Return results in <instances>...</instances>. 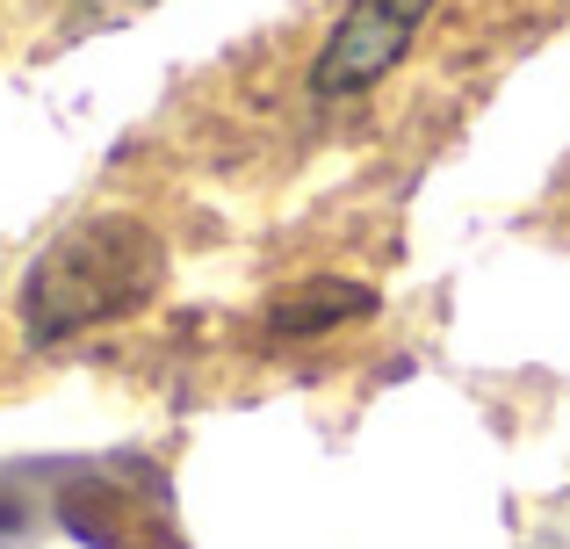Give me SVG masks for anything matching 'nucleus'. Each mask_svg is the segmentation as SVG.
<instances>
[{
	"mask_svg": "<svg viewBox=\"0 0 570 549\" xmlns=\"http://www.w3.org/2000/svg\"><path fill=\"white\" fill-rule=\"evenodd\" d=\"M433 8H441V0H347L333 37L311 58V95L347 101V95H368L376 80H390V72L404 66V51L419 43V29H426Z\"/></svg>",
	"mask_w": 570,
	"mask_h": 549,
	"instance_id": "f03ea898",
	"label": "nucleus"
},
{
	"mask_svg": "<svg viewBox=\"0 0 570 549\" xmlns=\"http://www.w3.org/2000/svg\"><path fill=\"white\" fill-rule=\"evenodd\" d=\"M167 282V246L145 217H80L22 275L29 340H72L87 325L130 318Z\"/></svg>",
	"mask_w": 570,
	"mask_h": 549,
	"instance_id": "f257e3e1",
	"label": "nucleus"
},
{
	"mask_svg": "<svg viewBox=\"0 0 570 549\" xmlns=\"http://www.w3.org/2000/svg\"><path fill=\"white\" fill-rule=\"evenodd\" d=\"M368 311H376V296H368L362 282H333V275H318L304 296L275 304V333H333V325L368 318Z\"/></svg>",
	"mask_w": 570,
	"mask_h": 549,
	"instance_id": "7ed1b4c3",
	"label": "nucleus"
}]
</instances>
